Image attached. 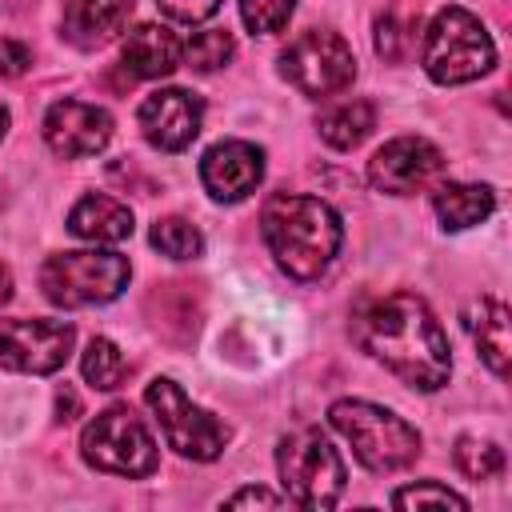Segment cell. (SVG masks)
Instances as JSON below:
<instances>
[{"mask_svg": "<svg viewBox=\"0 0 512 512\" xmlns=\"http://www.w3.org/2000/svg\"><path fill=\"white\" fill-rule=\"evenodd\" d=\"M112 136V116L84 100H60L44 116V140L56 156H96Z\"/></svg>", "mask_w": 512, "mask_h": 512, "instance_id": "cell-13", "label": "cell"}, {"mask_svg": "<svg viewBox=\"0 0 512 512\" xmlns=\"http://www.w3.org/2000/svg\"><path fill=\"white\" fill-rule=\"evenodd\" d=\"M80 372H84V380H88L92 388H100V392H112V388H120V380H124V372H128V360L120 356V348H116L112 340L96 336V340L84 348Z\"/></svg>", "mask_w": 512, "mask_h": 512, "instance_id": "cell-21", "label": "cell"}, {"mask_svg": "<svg viewBox=\"0 0 512 512\" xmlns=\"http://www.w3.org/2000/svg\"><path fill=\"white\" fill-rule=\"evenodd\" d=\"M124 68L128 76H140V80H156V76H168L180 56H184V44L176 40L172 28L164 24H136L124 40Z\"/></svg>", "mask_w": 512, "mask_h": 512, "instance_id": "cell-16", "label": "cell"}, {"mask_svg": "<svg viewBox=\"0 0 512 512\" xmlns=\"http://www.w3.org/2000/svg\"><path fill=\"white\" fill-rule=\"evenodd\" d=\"M420 60L436 84H468L496 64V44H492L488 28L468 8L452 4L432 16V24L424 32Z\"/></svg>", "mask_w": 512, "mask_h": 512, "instance_id": "cell-3", "label": "cell"}, {"mask_svg": "<svg viewBox=\"0 0 512 512\" xmlns=\"http://www.w3.org/2000/svg\"><path fill=\"white\" fill-rule=\"evenodd\" d=\"M132 20V0H68L64 36L76 48H100L124 32Z\"/></svg>", "mask_w": 512, "mask_h": 512, "instance_id": "cell-15", "label": "cell"}, {"mask_svg": "<svg viewBox=\"0 0 512 512\" xmlns=\"http://www.w3.org/2000/svg\"><path fill=\"white\" fill-rule=\"evenodd\" d=\"M4 128H8V112L0 108V136H4Z\"/></svg>", "mask_w": 512, "mask_h": 512, "instance_id": "cell-32", "label": "cell"}, {"mask_svg": "<svg viewBox=\"0 0 512 512\" xmlns=\"http://www.w3.org/2000/svg\"><path fill=\"white\" fill-rule=\"evenodd\" d=\"M200 116H204L200 96H192L184 88H160V92L144 96V104L136 112L144 140L152 148H160V152L188 148L196 140V132H200Z\"/></svg>", "mask_w": 512, "mask_h": 512, "instance_id": "cell-12", "label": "cell"}, {"mask_svg": "<svg viewBox=\"0 0 512 512\" xmlns=\"http://www.w3.org/2000/svg\"><path fill=\"white\" fill-rule=\"evenodd\" d=\"M260 232L276 256V264L296 280L320 276L344 240L340 216L324 200L300 196V192L268 196V204L260 212Z\"/></svg>", "mask_w": 512, "mask_h": 512, "instance_id": "cell-2", "label": "cell"}, {"mask_svg": "<svg viewBox=\"0 0 512 512\" xmlns=\"http://www.w3.org/2000/svg\"><path fill=\"white\" fill-rule=\"evenodd\" d=\"M444 168V156L440 148H432L428 140L420 136H396L388 140L372 164H368V180L376 192H388V196H412L420 188H428Z\"/></svg>", "mask_w": 512, "mask_h": 512, "instance_id": "cell-11", "label": "cell"}, {"mask_svg": "<svg viewBox=\"0 0 512 512\" xmlns=\"http://www.w3.org/2000/svg\"><path fill=\"white\" fill-rule=\"evenodd\" d=\"M456 468L472 480H492L504 472V452L492 440H476V436H460L456 440Z\"/></svg>", "mask_w": 512, "mask_h": 512, "instance_id": "cell-23", "label": "cell"}, {"mask_svg": "<svg viewBox=\"0 0 512 512\" xmlns=\"http://www.w3.org/2000/svg\"><path fill=\"white\" fill-rule=\"evenodd\" d=\"M200 180L224 204L244 200L264 180V152L256 144H248V140H220V144H212L204 152Z\"/></svg>", "mask_w": 512, "mask_h": 512, "instance_id": "cell-14", "label": "cell"}, {"mask_svg": "<svg viewBox=\"0 0 512 512\" xmlns=\"http://www.w3.org/2000/svg\"><path fill=\"white\" fill-rule=\"evenodd\" d=\"M232 36L224 32V28H208V32H196L188 44H184V60H188V68H196V72H216V68H224L228 60H232Z\"/></svg>", "mask_w": 512, "mask_h": 512, "instance_id": "cell-25", "label": "cell"}, {"mask_svg": "<svg viewBox=\"0 0 512 512\" xmlns=\"http://www.w3.org/2000/svg\"><path fill=\"white\" fill-rule=\"evenodd\" d=\"M80 452L92 468L112 472V476L156 472V440L148 436L144 420L124 404L104 408L100 416L88 420V428L80 436Z\"/></svg>", "mask_w": 512, "mask_h": 512, "instance_id": "cell-7", "label": "cell"}, {"mask_svg": "<svg viewBox=\"0 0 512 512\" xmlns=\"http://www.w3.org/2000/svg\"><path fill=\"white\" fill-rule=\"evenodd\" d=\"M276 464H280L284 496L300 508H332L344 492V460L316 428L292 432L280 444Z\"/></svg>", "mask_w": 512, "mask_h": 512, "instance_id": "cell-5", "label": "cell"}, {"mask_svg": "<svg viewBox=\"0 0 512 512\" xmlns=\"http://www.w3.org/2000/svg\"><path fill=\"white\" fill-rule=\"evenodd\" d=\"M176 24H200V20H208L216 8H220V0H156Z\"/></svg>", "mask_w": 512, "mask_h": 512, "instance_id": "cell-28", "label": "cell"}, {"mask_svg": "<svg viewBox=\"0 0 512 512\" xmlns=\"http://www.w3.org/2000/svg\"><path fill=\"white\" fill-rule=\"evenodd\" d=\"M68 228L92 244H120L132 236V212L112 196H84L68 212Z\"/></svg>", "mask_w": 512, "mask_h": 512, "instance_id": "cell-17", "label": "cell"}, {"mask_svg": "<svg viewBox=\"0 0 512 512\" xmlns=\"http://www.w3.org/2000/svg\"><path fill=\"white\" fill-rule=\"evenodd\" d=\"M468 332L484 356V364L504 376L508 372V308L504 300L496 296H480L472 308H468Z\"/></svg>", "mask_w": 512, "mask_h": 512, "instance_id": "cell-18", "label": "cell"}, {"mask_svg": "<svg viewBox=\"0 0 512 512\" xmlns=\"http://www.w3.org/2000/svg\"><path fill=\"white\" fill-rule=\"evenodd\" d=\"M372 128H376V108L368 100H340L320 112V136L340 152L356 148Z\"/></svg>", "mask_w": 512, "mask_h": 512, "instance_id": "cell-20", "label": "cell"}, {"mask_svg": "<svg viewBox=\"0 0 512 512\" xmlns=\"http://www.w3.org/2000/svg\"><path fill=\"white\" fill-rule=\"evenodd\" d=\"M392 504H396V508H424V504H432V508H468L464 496H456L452 488H444V484H436V480L396 488V492H392Z\"/></svg>", "mask_w": 512, "mask_h": 512, "instance_id": "cell-27", "label": "cell"}, {"mask_svg": "<svg viewBox=\"0 0 512 512\" xmlns=\"http://www.w3.org/2000/svg\"><path fill=\"white\" fill-rule=\"evenodd\" d=\"M416 28L420 20L416 16H404V12H384L376 20V52L384 60H404L416 44Z\"/></svg>", "mask_w": 512, "mask_h": 512, "instance_id": "cell-24", "label": "cell"}, {"mask_svg": "<svg viewBox=\"0 0 512 512\" xmlns=\"http://www.w3.org/2000/svg\"><path fill=\"white\" fill-rule=\"evenodd\" d=\"M28 64H32V52L20 40L0 36V80H12L20 72H28Z\"/></svg>", "mask_w": 512, "mask_h": 512, "instance_id": "cell-29", "label": "cell"}, {"mask_svg": "<svg viewBox=\"0 0 512 512\" xmlns=\"http://www.w3.org/2000/svg\"><path fill=\"white\" fill-rule=\"evenodd\" d=\"M144 404L156 412L168 448H176L180 456H188V460H216V456L224 452L228 428H224L216 416H208L204 408H196V404L180 392L176 380H164V376L152 380V384L144 388Z\"/></svg>", "mask_w": 512, "mask_h": 512, "instance_id": "cell-8", "label": "cell"}, {"mask_svg": "<svg viewBox=\"0 0 512 512\" xmlns=\"http://www.w3.org/2000/svg\"><path fill=\"white\" fill-rule=\"evenodd\" d=\"M296 0H240V16L248 24V32H260V36H272L288 24Z\"/></svg>", "mask_w": 512, "mask_h": 512, "instance_id": "cell-26", "label": "cell"}, {"mask_svg": "<svg viewBox=\"0 0 512 512\" xmlns=\"http://www.w3.org/2000/svg\"><path fill=\"white\" fill-rule=\"evenodd\" d=\"M8 296H12V272H8V264L0 260V304H8Z\"/></svg>", "mask_w": 512, "mask_h": 512, "instance_id": "cell-31", "label": "cell"}, {"mask_svg": "<svg viewBox=\"0 0 512 512\" xmlns=\"http://www.w3.org/2000/svg\"><path fill=\"white\" fill-rule=\"evenodd\" d=\"M432 208H436L444 228L460 232V228H472V224L488 220L492 208H496V196L484 184H440L432 192Z\"/></svg>", "mask_w": 512, "mask_h": 512, "instance_id": "cell-19", "label": "cell"}, {"mask_svg": "<svg viewBox=\"0 0 512 512\" xmlns=\"http://www.w3.org/2000/svg\"><path fill=\"white\" fill-rule=\"evenodd\" d=\"M152 248H160L164 256H172V260H192V256H200L204 252V236H200V228L196 224H188L184 216H160L156 224H152Z\"/></svg>", "mask_w": 512, "mask_h": 512, "instance_id": "cell-22", "label": "cell"}, {"mask_svg": "<svg viewBox=\"0 0 512 512\" xmlns=\"http://www.w3.org/2000/svg\"><path fill=\"white\" fill-rule=\"evenodd\" d=\"M72 324L64 320H0V368L48 376L72 356Z\"/></svg>", "mask_w": 512, "mask_h": 512, "instance_id": "cell-10", "label": "cell"}, {"mask_svg": "<svg viewBox=\"0 0 512 512\" xmlns=\"http://www.w3.org/2000/svg\"><path fill=\"white\" fill-rule=\"evenodd\" d=\"M356 340L372 360L420 392H436L452 372L448 336L416 292H388L372 300L356 316Z\"/></svg>", "mask_w": 512, "mask_h": 512, "instance_id": "cell-1", "label": "cell"}, {"mask_svg": "<svg viewBox=\"0 0 512 512\" xmlns=\"http://www.w3.org/2000/svg\"><path fill=\"white\" fill-rule=\"evenodd\" d=\"M328 416L368 472H396L420 456V432L388 408L368 400H336Z\"/></svg>", "mask_w": 512, "mask_h": 512, "instance_id": "cell-4", "label": "cell"}, {"mask_svg": "<svg viewBox=\"0 0 512 512\" xmlns=\"http://www.w3.org/2000/svg\"><path fill=\"white\" fill-rule=\"evenodd\" d=\"M224 504H228V508H252V504H260V508H280V504H288V496H276V492H264V488H244V492L228 496Z\"/></svg>", "mask_w": 512, "mask_h": 512, "instance_id": "cell-30", "label": "cell"}, {"mask_svg": "<svg viewBox=\"0 0 512 512\" xmlns=\"http://www.w3.org/2000/svg\"><path fill=\"white\" fill-rule=\"evenodd\" d=\"M280 76L300 88L304 96H332L352 84L356 76V56L336 32H304L280 52Z\"/></svg>", "mask_w": 512, "mask_h": 512, "instance_id": "cell-9", "label": "cell"}, {"mask_svg": "<svg viewBox=\"0 0 512 512\" xmlns=\"http://www.w3.org/2000/svg\"><path fill=\"white\" fill-rule=\"evenodd\" d=\"M132 268L120 252H56L40 268V288L60 308L108 304L124 292Z\"/></svg>", "mask_w": 512, "mask_h": 512, "instance_id": "cell-6", "label": "cell"}]
</instances>
